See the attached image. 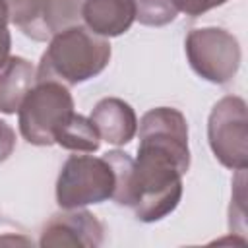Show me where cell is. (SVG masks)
Segmentation results:
<instances>
[{"label":"cell","instance_id":"obj_6","mask_svg":"<svg viewBox=\"0 0 248 248\" xmlns=\"http://www.w3.org/2000/svg\"><path fill=\"white\" fill-rule=\"evenodd\" d=\"M207 140L215 159L232 170L248 165V118L246 103L236 95L217 101L207 120Z\"/></svg>","mask_w":248,"mask_h":248},{"label":"cell","instance_id":"obj_15","mask_svg":"<svg viewBox=\"0 0 248 248\" xmlns=\"http://www.w3.org/2000/svg\"><path fill=\"white\" fill-rule=\"evenodd\" d=\"M174 4V8L186 16H192V17H198L217 6H223L227 0H170Z\"/></svg>","mask_w":248,"mask_h":248},{"label":"cell","instance_id":"obj_11","mask_svg":"<svg viewBox=\"0 0 248 248\" xmlns=\"http://www.w3.org/2000/svg\"><path fill=\"white\" fill-rule=\"evenodd\" d=\"M83 0H43L33 41H46L79 25Z\"/></svg>","mask_w":248,"mask_h":248},{"label":"cell","instance_id":"obj_4","mask_svg":"<svg viewBox=\"0 0 248 248\" xmlns=\"http://www.w3.org/2000/svg\"><path fill=\"white\" fill-rule=\"evenodd\" d=\"M114 186L116 176L105 157L72 155L62 165L56 180V203L62 209L103 203L112 198Z\"/></svg>","mask_w":248,"mask_h":248},{"label":"cell","instance_id":"obj_9","mask_svg":"<svg viewBox=\"0 0 248 248\" xmlns=\"http://www.w3.org/2000/svg\"><path fill=\"white\" fill-rule=\"evenodd\" d=\"M81 19L101 37H118L136 21V0H83Z\"/></svg>","mask_w":248,"mask_h":248},{"label":"cell","instance_id":"obj_8","mask_svg":"<svg viewBox=\"0 0 248 248\" xmlns=\"http://www.w3.org/2000/svg\"><path fill=\"white\" fill-rule=\"evenodd\" d=\"M89 120L97 128L101 140L112 145L130 143L138 132V118L134 108L116 97L101 99L93 107Z\"/></svg>","mask_w":248,"mask_h":248},{"label":"cell","instance_id":"obj_14","mask_svg":"<svg viewBox=\"0 0 248 248\" xmlns=\"http://www.w3.org/2000/svg\"><path fill=\"white\" fill-rule=\"evenodd\" d=\"M8 6L10 21L29 39L35 37L37 29V19L41 12L43 0H4Z\"/></svg>","mask_w":248,"mask_h":248},{"label":"cell","instance_id":"obj_10","mask_svg":"<svg viewBox=\"0 0 248 248\" xmlns=\"http://www.w3.org/2000/svg\"><path fill=\"white\" fill-rule=\"evenodd\" d=\"M37 83V70L21 56H10L0 68V112L14 114Z\"/></svg>","mask_w":248,"mask_h":248},{"label":"cell","instance_id":"obj_12","mask_svg":"<svg viewBox=\"0 0 248 248\" xmlns=\"http://www.w3.org/2000/svg\"><path fill=\"white\" fill-rule=\"evenodd\" d=\"M54 143L70 151L95 153L101 145V136L89 118L74 112L68 118V122L56 132Z\"/></svg>","mask_w":248,"mask_h":248},{"label":"cell","instance_id":"obj_5","mask_svg":"<svg viewBox=\"0 0 248 248\" xmlns=\"http://www.w3.org/2000/svg\"><path fill=\"white\" fill-rule=\"evenodd\" d=\"M184 48L192 70L211 83H229L240 68V45L227 29H192Z\"/></svg>","mask_w":248,"mask_h":248},{"label":"cell","instance_id":"obj_16","mask_svg":"<svg viewBox=\"0 0 248 248\" xmlns=\"http://www.w3.org/2000/svg\"><path fill=\"white\" fill-rule=\"evenodd\" d=\"M8 23H10V14H8V6L4 0H0V68L8 62L10 58V46H12V37L8 31Z\"/></svg>","mask_w":248,"mask_h":248},{"label":"cell","instance_id":"obj_13","mask_svg":"<svg viewBox=\"0 0 248 248\" xmlns=\"http://www.w3.org/2000/svg\"><path fill=\"white\" fill-rule=\"evenodd\" d=\"M178 16V10L170 0H136V19L141 25L161 27Z\"/></svg>","mask_w":248,"mask_h":248},{"label":"cell","instance_id":"obj_1","mask_svg":"<svg viewBox=\"0 0 248 248\" xmlns=\"http://www.w3.org/2000/svg\"><path fill=\"white\" fill-rule=\"evenodd\" d=\"M116 176L112 200L134 209L143 223L172 213L182 198V176L190 169L188 124L180 110L157 107L140 120L138 157L112 149L103 155Z\"/></svg>","mask_w":248,"mask_h":248},{"label":"cell","instance_id":"obj_2","mask_svg":"<svg viewBox=\"0 0 248 248\" xmlns=\"http://www.w3.org/2000/svg\"><path fill=\"white\" fill-rule=\"evenodd\" d=\"M110 62V43L87 27L74 25L54 35L41 56L37 81L78 85L99 76Z\"/></svg>","mask_w":248,"mask_h":248},{"label":"cell","instance_id":"obj_3","mask_svg":"<svg viewBox=\"0 0 248 248\" xmlns=\"http://www.w3.org/2000/svg\"><path fill=\"white\" fill-rule=\"evenodd\" d=\"M19 132L31 145H52L56 132L74 114V99L60 81H37L19 107Z\"/></svg>","mask_w":248,"mask_h":248},{"label":"cell","instance_id":"obj_7","mask_svg":"<svg viewBox=\"0 0 248 248\" xmlns=\"http://www.w3.org/2000/svg\"><path fill=\"white\" fill-rule=\"evenodd\" d=\"M105 240L103 223L85 209H62L43 227L39 246L43 248H97Z\"/></svg>","mask_w":248,"mask_h":248},{"label":"cell","instance_id":"obj_17","mask_svg":"<svg viewBox=\"0 0 248 248\" xmlns=\"http://www.w3.org/2000/svg\"><path fill=\"white\" fill-rule=\"evenodd\" d=\"M16 147V132L4 120H0V163H4Z\"/></svg>","mask_w":248,"mask_h":248}]
</instances>
